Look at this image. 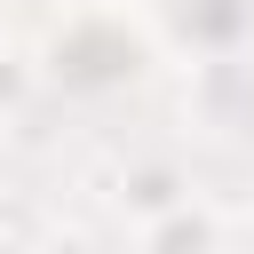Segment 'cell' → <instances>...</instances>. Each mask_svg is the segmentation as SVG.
Returning a JSON list of instances; mask_svg holds the SVG:
<instances>
[{
  "label": "cell",
  "instance_id": "6da1fadb",
  "mask_svg": "<svg viewBox=\"0 0 254 254\" xmlns=\"http://www.w3.org/2000/svg\"><path fill=\"white\" fill-rule=\"evenodd\" d=\"M40 56V87L64 95H127L151 64H159V32L143 16H127V0H87L71 16H56V32L32 48Z\"/></svg>",
  "mask_w": 254,
  "mask_h": 254
},
{
  "label": "cell",
  "instance_id": "7a4b0ae2",
  "mask_svg": "<svg viewBox=\"0 0 254 254\" xmlns=\"http://www.w3.org/2000/svg\"><path fill=\"white\" fill-rule=\"evenodd\" d=\"M198 183H190V167L183 159H167V151H151V159H127V167H111V214L127 222V230H143V222H159L167 206H183Z\"/></svg>",
  "mask_w": 254,
  "mask_h": 254
},
{
  "label": "cell",
  "instance_id": "3957f363",
  "mask_svg": "<svg viewBox=\"0 0 254 254\" xmlns=\"http://www.w3.org/2000/svg\"><path fill=\"white\" fill-rule=\"evenodd\" d=\"M135 254H222V214L190 190L183 206H167L159 222L135 230Z\"/></svg>",
  "mask_w": 254,
  "mask_h": 254
},
{
  "label": "cell",
  "instance_id": "277c9868",
  "mask_svg": "<svg viewBox=\"0 0 254 254\" xmlns=\"http://www.w3.org/2000/svg\"><path fill=\"white\" fill-rule=\"evenodd\" d=\"M32 95H40V56L24 40H0V119H16Z\"/></svg>",
  "mask_w": 254,
  "mask_h": 254
},
{
  "label": "cell",
  "instance_id": "5b68a950",
  "mask_svg": "<svg viewBox=\"0 0 254 254\" xmlns=\"http://www.w3.org/2000/svg\"><path fill=\"white\" fill-rule=\"evenodd\" d=\"M32 254H111L95 230H79V222H64V230H40L32 238Z\"/></svg>",
  "mask_w": 254,
  "mask_h": 254
},
{
  "label": "cell",
  "instance_id": "8992f818",
  "mask_svg": "<svg viewBox=\"0 0 254 254\" xmlns=\"http://www.w3.org/2000/svg\"><path fill=\"white\" fill-rule=\"evenodd\" d=\"M8 238H16V230H8V214H0V254H8Z\"/></svg>",
  "mask_w": 254,
  "mask_h": 254
}]
</instances>
